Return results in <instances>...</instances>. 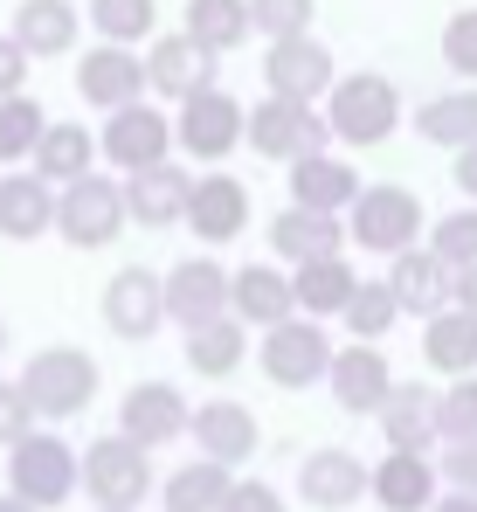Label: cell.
<instances>
[{
  "label": "cell",
  "mask_w": 477,
  "mask_h": 512,
  "mask_svg": "<svg viewBox=\"0 0 477 512\" xmlns=\"http://www.w3.org/2000/svg\"><path fill=\"white\" fill-rule=\"evenodd\" d=\"M97 153L125 173V180H132V173H146V167H166V153H173V118H166L159 104H125V111H111V118H104Z\"/></svg>",
  "instance_id": "10"
},
{
  "label": "cell",
  "mask_w": 477,
  "mask_h": 512,
  "mask_svg": "<svg viewBox=\"0 0 477 512\" xmlns=\"http://www.w3.org/2000/svg\"><path fill=\"white\" fill-rule=\"evenodd\" d=\"M270 250L284 256L291 270L325 263V256H346V222H332V215H305V208H284V215H270Z\"/></svg>",
  "instance_id": "28"
},
{
  "label": "cell",
  "mask_w": 477,
  "mask_h": 512,
  "mask_svg": "<svg viewBox=\"0 0 477 512\" xmlns=\"http://www.w3.org/2000/svg\"><path fill=\"white\" fill-rule=\"evenodd\" d=\"M332 353H339V346L325 340L318 319H284L277 333L256 340L263 381H277V388H312V381H325V374H332Z\"/></svg>",
  "instance_id": "8"
},
{
  "label": "cell",
  "mask_w": 477,
  "mask_h": 512,
  "mask_svg": "<svg viewBox=\"0 0 477 512\" xmlns=\"http://www.w3.org/2000/svg\"><path fill=\"white\" fill-rule=\"evenodd\" d=\"M77 97L97 111H125V104H146V56L104 42L77 63Z\"/></svg>",
  "instance_id": "19"
},
{
  "label": "cell",
  "mask_w": 477,
  "mask_h": 512,
  "mask_svg": "<svg viewBox=\"0 0 477 512\" xmlns=\"http://www.w3.org/2000/svg\"><path fill=\"white\" fill-rule=\"evenodd\" d=\"M415 132L429 146H450V153H471L477 146V90H450V97H429L415 111Z\"/></svg>",
  "instance_id": "34"
},
{
  "label": "cell",
  "mask_w": 477,
  "mask_h": 512,
  "mask_svg": "<svg viewBox=\"0 0 477 512\" xmlns=\"http://www.w3.org/2000/svg\"><path fill=\"white\" fill-rule=\"evenodd\" d=\"M388 291H395L401 319H436V312H450V291H457V277L436 263L429 243H415V250H401L388 263V277H381Z\"/></svg>",
  "instance_id": "20"
},
{
  "label": "cell",
  "mask_w": 477,
  "mask_h": 512,
  "mask_svg": "<svg viewBox=\"0 0 477 512\" xmlns=\"http://www.w3.org/2000/svg\"><path fill=\"white\" fill-rule=\"evenodd\" d=\"M187 395L173 381H132L125 402H118V436L139 443V450H166L173 436H187Z\"/></svg>",
  "instance_id": "14"
},
{
  "label": "cell",
  "mask_w": 477,
  "mask_h": 512,
  "mask_svg": "<svg viewBox=\"0 0 477 512\" xmlns=\"http://www.w3.org/2000/svg\"><path fill=\"white\" fill-rule=\"evenodd\" d=\"M422 360L443 374V381H471L477 374V319L471 312H436V319H422Z\"/></svg>",
  "instance_id": "29"
},
{
  "label": "cell",
  "mask_w": 477,
  "mask_h": 512,
  "mask_svg": "<svg viewBox=\"0 0 477 512\" xmlns=\"http://www.w3.org/2000/svg\"><path fill=\"white\" fill-rule=\"evenodd\" d=\"M325 388H332V402H339L346 416H381V402L395 395V367H388L381 346H339Z\"/></svg>",
  "instance_id": "18"
},
{
  "label": "cell",
  "mask_w": 477,
  "mask_h": 512,
  "mask_svg": "<svg viewBox=\"0 0 477 512\" xmlns=\"http://www.w3.org/2000/svg\"><path fill=\"white\" fill-rule=\"evenodd\" d=\"M436 478H450V492H471L477 499V443H443Z\"/></svg>",
  "instance_id": "45"
},
{
  "label": "cell",
  "mask_w": 477,
  "mask_h": 512,
  "mask_svg": "<svg viewBox=\"0 0 477 512\" xmlns=\"http://www.w3.org/2000/svg\"><path fill=\"white\" fill-rule=\"evenodd\" d=\"M360 201V173L346 167V160H332V153H312V160H298L291 167V208H305V215H346Z\"/></svg>",
  "instance_id": "25"
},
{
  "label": "cell",
  "mask_w": 477,
  "mask_h": 512,
  "mask_svg": "<svg viewBox=\"0 0 477 512\" xmlns=\"http://www.w3.org/2000/svg\"><path fill=\"white\" fill-rule=\"evenodd\" d=\"M242 139H249V111H242L229 90H201V97H187L180 118H173V146H180L187 160H229Z\"/></svg>",
  "instance_id": "9"
},
{
  "label": "cell",
  "mask_w": 477,
  "mask_h": 512,
  "mask_svg": "<svg viewBox=\"0 0 477 512\" xmlns=\"http://www.w3.org/2000/svg\"><path fill=\"white\" fill-rule=\"evenodd\" d=\"M263 84H270V97H291V104H318V97H332V84H339L332 49L312 42V35L270 42V56H263Z\"/></svg>",
  "instance_id": "16"
},
{
  "label": "cell",
  "mask_w": 477,
  "mask_h": 512,
  "mask_svg": "<svg viewBox=\"0 0 477 512\" xmlns=\"http://www.w3.org/2000/svg\"><path fill=\"white\" fill-rule=\"evenodd\" d=\"M229 319H242L249 333H277L284 319H298V291L284 263H242L229 270Z\"/></svg>",
  "instance_id": "15"
},
{
  "label": "cell",
  "mask_w": 477,
  "mask_h": 512,
  "mask_svg": "<svg viewBox=\"0 0 477 512\" xmlns=\"http://www.w3.org/2000/svg\"><path fill=\"white\" fill-rule=\"evenodd\" d=\"M21 84H28V49L0 35V97H21Z\"/></svg>",
  "instance_id": "47"
},
{
  "label": "cell",
  "mask_w": 477,
  "mask_h": 512,
  "mask_svg": "<svg viewBox=\"0 0 477 512\" xmlns=\"http://www.w3.org/2000/svg\"><path fill=\"white\" fill-rule=\"evenodd\" d=\"M429 250H436V263L457 277V270H477V208L464 201V208H450L443 222H429Z\"/></svg>",
  "instance_id": "39"
},
{
  "label": "cell",
  "mask_w": 477,
  "mask_h": 512,
  "mask_svg": "<svg viewBox=\"0 0 477 512\" xmlns=\"http://www.w3.org/2000/svg\"><path fill=\"white\" fill-rule=\"evenodd\" d=\"M249 28L270 35V42L312 35V0H249Z\"/></svg>",
  "instance_id": "42"
},
{
  "label": "cell",
  "mask_w": 477,
  "mask_h": 512,
  "mask_svg": "<svg viewBox=\"0 0 477 512\" xmlns=\"http://www.w3.org/2000/svg\"><path fill=\"white\" fill-rule=\"evenodd\" d=\"M28 429H35V409H28L21 381H0V450H14Z\"/></svg>",
  "instance_id": "44"
},
{
  "label": "cell",
  "mask_w": 477,
  "mask_h": 512,
  "mask_svg": "<svg viewBox=\"0 0 477 512\" xmlns=\"http://www.w3.org/2000/svg\"><path fill=\"white\" fill-rule=\"evenodd\" d=\"M166 319L180 333H201V326L229 319V270L215 256H180L166 270Z\"/></svg>",
  "instance_id": "11"
},
{
  "label": "cell",
  "mask_w": 477,
  "mask_h": 512,
  "mask_svg": "<svg viewBox=\"0 0 477 512\" xmlns=\"http://www.w3.org/2000/svg\"><path fill=\"white\" fill-rule=\"evenodd\" d=\"M450 305L477 319V270H457V291H450Z\"/></svg>",
  "instance_id": "48"
},
{
  "label": "cell",
  "mask_w": 477,
  "mask_h": 512,
  "mask_svg": "<svg viewBox=\"0 0 477 512\" xmlns=\"http://www.w3.org/2000/svg\"><path fill=\"white\" fill-rule=\"evenodd\" d=\"M0 236H7V243L56 236V187H49L42 173H7V180H0Z\"/></svg>",
  "instance_id": "27"
},
{
  "label": "cell",
  "mask_w": 477,
  "mask_h": 512,
  "mask_svg": "<svg viewBox=\"0 0 477 512\" xmlns=\"http://www.w3.org/2000/svg\"><path fill=\"white\" fill-rule=\"evenodd\" d=\"M429 512H477V499H471V492H443Z\"/></svg>",
  "instance_id": "50"
},
{
  "label": "cell",
  "mask_w": 477,
  "mask_h": 512,
  "mask_svg": "<svg viewBox=\"0 0 477 512\" xmlns=\"http://www.w3.org/2000/svg\"><path fill=\"white\" fill-rule=\"evenodd\" d=\"M381 436H388V450H436L443 443V429H436V388H422V381H395V395L381 402Z\"/></svg>",
  "instance_id": "26"
},
{
  "label": "cell",
  "mask_w": 477,
  "mask_h": 512,
  "mask_svg": "<svg viewBox=\"0 0 477 512\" xmlns=\"http://www.w3.org/2000/svg\"><path fill=\"white\" fill-rule=\"evenodd\" d=\"M125 180H111V173H83L77 187H63L56 194V236L70 243V250H104V243H118L125 236Z\"/></svg>",
  "instance_id": "5"
},
{
  "label": "cell",
  "mask_w": 477,
  "mask_h": 512,
  "mask_svg": "<svg viewBox=\"0 0 477 512\" xmlns=\"http://www.w3.org/2000/svg\"><path fill=\"white\" fill-rule=\"evenodd\" d=\"M0 346H7V326H0Z\"/></svg>",
  "instance_id": "52"
},
{
  "label": "cell",
  "mask_w": 477,
  "mask_h": 512,
  "mask_svg": "<svg viewBox=\"0 0 477 512\" xmlns=\"http://www.w3.org/2000/svg\"><path fill=\"white\" fill-rule=\"evenodd\" d=\"M42 132H49V118H42V104H35L28 90H21V97H0V167L35 160Z\"/></svg>",
  "instance_id": "38"
},
{
  "label": "cell",
  "mask_w": 477,
  "mask_h": 512,
  "mask_svg": "<svg viewBox=\"0 0 477 512\" xmlns=\"http://www.w3.org/2000/svg\"><path fill=\"white\" fill-rule=\"evenodd\" d=\"M367 478H374V464H360L339 443H318V450H305V464H298V499L312 512H346V506L367 499Z\"/></svg>",
  "instance_id": "17"
},
{
  "label": "cell",
  "mask_w": 477,
  "mask_h": 512,
  "mask_svg": "<svg viewBox=\"0 0 477 512\" xmlns=\"http://www.w3.org/2000/svg\"><path fill=\"white\" fill-rule=\"evenodd\" d=\"M443 63H450L457 77H471V84H477V7L450 14V28H443Z\"/></svg>",
  "instance_id": "43"
},
{
  "label": "cell",
  "mask_w": 477,
  "mask_h": 512,
  "mask_svg": "<svg viewBox=\"0 0 477 512\" xmlns=\"http://www.w3.org/2000/svg\"><path fill=\"white\" fill-rule=\"evenodd\" d=\"M187 229L201 243H236L249 229V187L236 173H201L194 194H187Z\"/></svg>",
  "instance_id": "22"
},
{
  "label": "cell",
  "mask_w": 477,
  "mask_h": 512,
  "mask_svg": "<svg viewBox=\"0 0 477 512\" xmlns=\"http://www.w3.org/2000/svg\"><path fill=\"white\" fill-rule=\"evenodd\" d=\"M7 492L35 512H56L83 492V450L63 443L56 429H28L14 450H7Z\"/></svg>",
  "instance_id": "1"
},
{
  "label": "cell",
  "mask_w": 477,
  "mask_h": 512,
  "mask_svg": "<svg viewBox=\"0 0 477 512\" xmlns=\"http://www.w3.org/2000/svg\"><path fill=\"white\" fill-rule=\"evenodd\" d=\"M457 187H464V201L477 208V146H471V153H457Z\"/></svg>",
  "instance_id": "49"
},
{
  "label": "cell",
  "mask_w": 477,
  "mask_h": 512,
  "mask_svg": "<svg viewBox=\"0 0 477 512\" xmlns=\"http://www.w3.org/2000/svg\"><path fill=\"white\" fill-rule=\"evenodd\" d=\"M222 512H291V506H284L277 485H263V478H236V492H229V506H222Z\"/></svg>",
  "instance_id": "46"
},
{
  "label": "cell",
  "mask_w": 477,
  "mask_h": 512,
  "mask_svg": "<svg viewBox=\"0 0 477 512\" xmlns=\"http://www.w3.org/2000/svg\"><path fill=\"white\" fill-rule=\"evenodd\" d=\"M187 194H194V173L166 160V167H146L125 180V215L139 229H173V222H187Z\"/></svg>",
  "instance_id": "24"
},
{
  "label": "cell",
  "mask_w": 477,
  "mask_h": 512,
  "mask_svg": "<svg viewBox=\"0 0 477 512\" xmlns=\"http://www.w3.org/2000/svg\"><path fill=\"white\" fill-rule=\"evenodd\" d=\"M325 125H332V139H346V146H381L401 125V90L388 84V77H374V70L339 77L332 97H325Z\"/></svg>",
  "instance_id": "6"
},
{
  "label": "cell",
  "mask_w": 477,
  "mask_h": 512,
  "mask_svg": "<svg viewBox=\"0 0 477 512\" xmlns=\"http://www.w3.org/2000/svg\"><path fill=\"white\" fill-rule=\"evenodd\" d=\"M325 139H332L325 111L291 104V97H263V104L249 111V139H242V146H256V160H284V167H298V160L325 153Z\"/></svg>",
  "instance_id": "7"
},
{
  "label": "cell",
  "mask_w": 477,
  "mask_h": 512,
  "mask_svg": "<svg viewBox=\"0 0 477 512\" xmlns=\"http://www.w3.org/2000/svg\"><path fill=\"white\" fill-rule=\"evenodd\" d=\"M436 429H443V443H477V374L436 395Z\"/></svg>",
  "instance_id": "41"
},
{
  "label": "cell",
  "mask_w": 477,
  "mask_h": 512,
  "mask_svg": "<svg viewBox=\"0 0 477 512\" xmlns=\"http://www.w3.org/2000/svg\"><path fill=\"white\" fill-rule=\"evenodd\" d=\"M35 173L63 194V187H77L83 173H97V139H90V125H70V118H56L49 132H42V146H35Z\"/></svg>",
  "instance_id": "32"
},
{
  "label": "cell",
  "mask_w": 477,
  "mask_h": 512,
  "mask_svg": "<svg viewBox=\"0 0 477 512\" xmlns=\"http://www.w3.org/2000/svg\"><path fill=\"white\" fill-rule=\"evenodd\" d=\"M187 42H201L208 56L249 42V0H187Z\"/></svg>",
  "instance_id": "36"
},
{
  "label": "cell",
  "mask_w": 477,
  "mask_h": 512,
  "mask_svg": "<svg viewBox=\"0 0 477 512\" xmlns=\"http://www.w3.org/2000/svg\"><path fill=\"white\" fill-rule=\"evenodd\" d=\"M443 478H436V457H422V450H388L381 464H374V478H367V499L381 512H429L443 492H436Z\"/></svg>",
  "instance_id": "21"
},
{
  "label": "cell",
  "mask_w": 477,
  "mask_h": 512,
  "mask_svg": "<svg viewBox=\"0 0 477 512\" xmlns=\"http://www.w3.org/2000/svg\"><path fill=\"white\" fill-rule=\"evenodd\" d=\"M236 492V471L208 464V457H187L180 471L159 478V512H222Z\"/></svg>",
  "instance_id": "30"
},
{
  "label": "cell",
  "mask_w": 477,
  "mask_h": 512,
  "mask_svg": "<svg viewBox=\"0 0 477 512\" xmlns=\"http://www.w3.org/2000/svg\"><path fill=\"white\" fill-rule=\"evenodd\" d=\"M14 42L28 49V63H35V56H63V49L77 42V7H70V0H21Z\"/></svg>",
  "instance_id": "33"
},
{
  "label": "cell",
  "mask_w": 477,
  "mask_h": 512,
  "mask_svg": "<svg viewBox=\"0 0 477 512\" xmlns=\"http://www.w3.org/2000/svg\"><path fill=\"white\" fill-rule=\"evenodd\" d=\"M395 319H401V305H395V291H388L381 277H374V284L360 277V291H353V298H346V312H339V326H346V340H353V346L388 340V333H395Z\"/></svg>",
  "instance_id": "37"
},
{
  "label": "cell",
  "mask_w": 477,
  "mask_h": 512,
  "mask_svg": "<svg viewBox=\"0 0 477 512\" xmlns=\"http://www.w3.org/2000/svg\"><path fill=\"white\" fill-rule=\"evenodd\" d=\"M242 360H249V326H242V319H215V326L187 333V367H194L201 381H229Z\"/></svg>",
  "instance_id": "35"
},
{
  "label": "cell",
  "mask_w": 477,
  "mask_h": 512,
  "mask_svg": "<svg viewBox=\"0 0 477 512\" xmlns=\"http://www.w3.org/2000/svg\"><path fill=\"white\" fill-rule=\"evenodd\" d=\"M346 243L367 256H388L422 243V201L408 187H360V201L346 208Z\"/></svg>",
  "instance_id": "4"
},
{
  "label": "cell",
  "mask_w": 477,
  "mask_h": 512,
  "mask_svg": "<svg viewBox=\"0 0 477 512\" xmlns=\"http://www.w3.org/2000/svg\"><path fill=\"white\" fill-rule=\"evenodd\" d=\"M104 326L118 333V340L146 346L166 326V277L146 270V263H125L111 284H104Z\"/></svg>",
  "instance_id": "12"
},
{
  "label": "cell",
  "mask_w": 477,
  "mask_h": 512,
  "mask_svg": "<svg viewBox=\"0 0 477 512\" xmlns=\"http://www.w3.org/2000/svg\"><path fill=\"white\" fill-rule=\"evenodd\" d=\"M187 436H194V450H201L208 464H222V471H242V464L263 450V423H256V409H242V402H229V395L201 402V409L187 416Z\"/></svg>",
  "instance_id": "13"
},
{
  "label": "cell",
  "mask_w": 477,
  "mask_h": 512,
  "mask_svg": "<svg viewBox=\"0 0 477 512\" xmlns=\"http://www.w3.org/2000/svg\"><path fill=\"white\" fill-rule=\"evenodd\" d=\"M97 360L83 353V346H35L28 353V367H21V395H28V409L35 416H49V423H70L90 409V395H97Z\"/></svg>",
  "instance_id": "2"
},
{
  "label": "cell",
  "mask_w": 477,
  "mask_h": 512,
  "mask_svg": "<svg viewBox=\"0 0 477 512\" xmlns=\"http://www.w3.org/2000/svg\"><path fill=\"white\" fill-rule=\"evenodd\" d=\"M0 512H35V506H21V499H14V492H0Z\"/></svg>",
  "instance_id": "51"
},
{
  "label": "cell",
  "mask_w": 477,
  "mask_h": 512,
  "mask_svg": "<svg viewBox=\"0 0 477 512\" xmlns=\"http://www.w3.org/2000/svg\"><path fill=\"white\" fill-rule=\"evenodd\" d=\"M153 485H159L153 450L125 443L118 429H111V436H90V450H83V492H90L97 512H139Z\"/></svg>",
  "instance_id": "3"
},
{
  "label": "cell",
  "mask_w": 477,
  "mask_h": 512,
  "mask_svg": "<svg viewBox=\"0 0 477 512\" xmlns=\"http://www.w3.org/2000/svg\"><path fill=\"white\" fill-rule=\"evenodd\" d=\"M153 0H90V21H97V35L104 42H118V49H132V42H146L153 35Z\"/></svg>",
  "instance_id": "40"
},
{
  "label": "cell",
  "mask_w": 477,
  "mask_h": 512,
  "mask_svg": "<svg viewBox=\"0 0 477 512\" xmlns=\"http://www.w3.org/2000/svg\"><path fill=\"white\" fill-rule=\"evenodd\" d=\"M291 291H298V319H339L346 312V298L360 291V270L346 263V256H325V263H305V270H291Z\"/></svg>",
  "instance_id": "31"
},
{
  "label": "cell",
  "mask_w": 477,
  "mask_h": 512,
  "mask_svg": "<svg viewBox=\"0 0 477 512\" xmlns=\"http://www.w3.org/2000/svg\"><path fill=\"white\" fill-rule=\"evenodd\" d=\"M146 90L187 104V97L215 90V56H208L201 42H187V35H159L153 49H146Z\"/></svg>",
  "instance_id": "23"
}]
</instances>
